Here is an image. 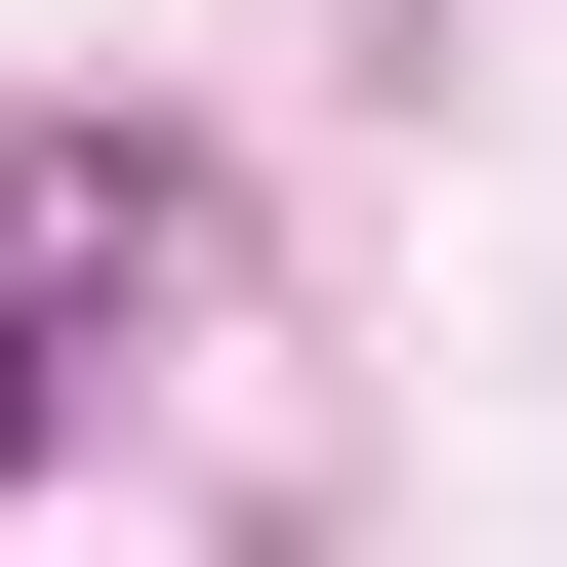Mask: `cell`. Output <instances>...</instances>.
<instances>
[{"mask_svg":"<svg viewBox=\"0 0 567 567\" xmlns=\"http://www.w3.org/2000/svg\"><path fill=\"white\" fill-rule=\"evenodd\" d=\"M0 486H41V324H0Z\"/></svg>","mask_w":567,"mask_h":567,"instance_id":"1","label":"cell"}]
</instances>
